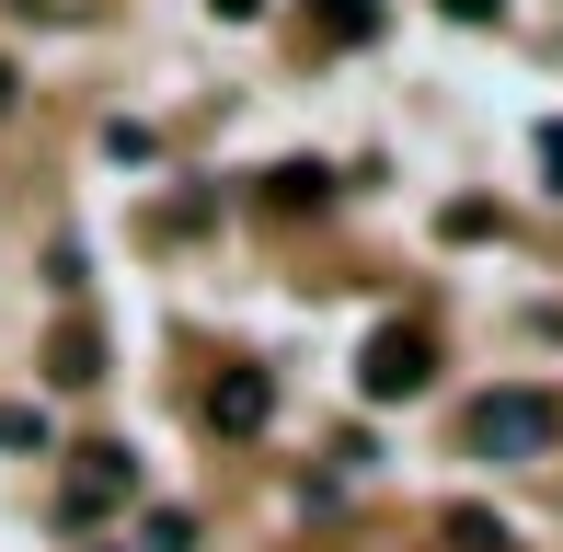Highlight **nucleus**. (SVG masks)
Listing matches in <instances>:
<instances>
[{
	"label": "nucleus",
	"mask_w": 563,
	"mask_h": 552,
	"mask_svg": "<svg viewBox=\"0 0 563 552\" xmlns=\"http://www.w3.org/2000/svg\"><path fill=\"white\" fill-rule=\"evenodd\" d=\"M46 380H69V391L104 380V334H92L81 311H69V322H58V345H46Z\"/></svg>",
	"instance_id": "39448f33"
},
{
	"label": "nucleus",
	"mask_w": 563,
	"mask_h": 552,
	"mask_svg": "<svg viewBox=\"0 0 563 552\" xmlns=\"http://www.w3.org/2000/svg\"><path fill=\"white\" fill-rule=\"evenodd\" d=\"M208 12H219V23H265V0H208Z\"/></svg>",
	"instance_id": "4468645a"
},
{
	"label": "nucleus",
	"mask_w": 563,
	"mask_h": 552,
	"mask_svg": "<svg viewBox=\"0 0 563 552\" xmlns=\"http://www.w3.org/2000/svg\"><path fill=\"white\" fill-rule=\"evenodd\" d=\"M126 495H139V449H115V438L69 449V472H58V518H69V530H92V518H115Z\"/></svg>",
	"instance_id": "7ed1b4c3"
},
{
	"label": "nucleus",
	"mask_w": 563,
	"mask_h": 552,
	"mask_svg": "<svg viewBox=\"0 0 563 552\" xmlns=\"http://www.w3.org/2000/svg\"><path fill=\"white\" fill-rule=\"evenodd\" d=\"M150 552H196V518L185 507H150Z\"/></svg>",
	"instance_id": "9d476101"
},
{
	"label": "nucleus",
	"mask_w": 563,
	"mask_h": 552,
	"mask_svg": "<svg viewBox=\"0 0 563 552\" xmlns=\"http://www.w3.org/2000/svg\"><path fill=\"white\" fill-rule=\"evenodd\" d=\"M104 552H126V541H104Z\"/></svg>",
	"instance_id": "dca6fc26"
},
{
	"label": "nucleus",
	"mask_w": 563,
	"mask_h": 552,
	"mask_svg": "<svg viewBox=\"0 0 563 552\" xmlns=\"http://www.w3.org/2000/svg\"><path fill=\"white\" fill-rule=\"evenodd\" d=\"M0 449H46V415L35 404H0Z\"/></svg>",
	"instance_id": "9b49d317"
},
{
	"label": "nucleus",
	"mask_w": 563,
	"mask_h": 552,
	"mask_svg": "<svg viewBox=\"0 0 563 552\" xmlns=\"http://www.w3.org/2000/svg\"><path fill=\"white\" fill-rule=\"evenodd\" d=\"M426 380H438V334H426V322H379V334L356 345V391H368V404H415Z\"/></svg>",
	"instance_id": "f03ea898"
},
{
	"label": "nucleus",
	"mask_w": 563,
	"mask_h": 552,
	"mask_svg": "<svg viewBox=\"0 0 563 552\" xmlns=\"http://www.w3.org/2000/svg\"><path fill=\"white\" fill-rule=\"evenodd\" d=\"M311 23H322L334 46H379V23H391V12H379V0H311Z\"/></svg>",
	"instance_id": "0eeeda50"
},
{
	"label": "nucleus",
	"mask_w": 563,
	"mask_h": 552,
	"mask_svg": "<svg viewBox=\"0 0 563 552\" xmlns=\"http://www.w3.org/2000/svg\"><path fill=\"white\" fill-rule=\"evenodd\" d=\"M322 196H334V173H322V162H276V173H265V208H276V219L322 208Z\"/></svg>",
	"instance_id": "423d86ee"
},
{
	"label": "nucleus",
	"mask_w": 563,
	"mask_h": 552,
	"mask_svg": "<svg viewBox=\"0 0 563 552\" xmlns=\"http://www.w3.org/2000/svg\"><path fill=\"white\" fill-rule=\"evenodd\" d=\"M0 115H12V69H0Z\"/></svg>",
	"instance_id": "2eb2a0df"
},
{
	"label": "nucleus",
	"mask_w": 563,
	"mask_h": 552,
	"mask_svg": "<svg viewBox=\"0 0 563 552\" xmlns=\"http://www.w3.org/2000/svg\"><path fill=\"white\" fill-rule=\"evenodd\" d=\"M196 415H208V438H265V426H276V368H253V357L219 368Z\"/></svg>",
	"instance_id": "20e7f679"
},
{
	"label": "nucleus",
	"mask_w": 563,
	"mask_h": 552,
	"mask_svg": "<svg viewBox=\"0 0 563 552\" xmlns=\"http://www.w3.org/2000/svg\"><path fill=\"white\" fill-rule=\"evenodd\" d=\"M449 541H460V552H506V518H483V507H449Z\"/></svg>",
	"instance_id": "6e6552de"
},
{
	"label": "nucleus",
	"mask_w": 563,
	"mask_h": 552,
	"mask_svg": "<svg viewBox=\"0 0 563 552\" xmlns=\"http://www.w3.org/2000/svg\"><path fill=\"white\" fill-rule=\"evenodd\" d=\"M460 438H472V461H541L563 438V404L541 380H506V391H483V404L460 415Z\"/></svg>",
	"instance_id": "f257e3e1"
},
{
	"label": "nucleus",
	"mask_w": 563,
	"mask_h": 552,
	"mask_svg": "<svg viewBox=\"0 0 563 552\" xmlns=\"http://www.w3.org/2000/svg\"><path fill=\"white\" fill-rule=\"evenodd\" d=\"M541 185L563 196V115H552V128H541Z\"/></svg>",
	"instance_id": "f8f14e48"
},
{
	"label": "nucleus",
	"mask_w": 563,
	"mask_h": 552,
	"mask_svg": "<svg viewBox=\"0 0 563 552\" xmlns=\"http://www.w3.org/2000/svg\"><path fill=\"white\" fill-rule=\"evenodd\" d=\"M438 231H449V242H483V231H495V208H483V196H449Z\"/></svg>",
	"instance_id": "1a4fd4ad"
},
{
	"label": "nucleus",
	"mask_w": 563,
	"mask_h": 552,
	"mask_svg": "<svg viewBox=\"0 0 563 552\" xmlns=\"http://www.w3.org/2000/svg\"><path fill=\"white\" fill-rule=\"evenodd\" d=\"M438 12H449V23H495L506 0H438Z\"/></svg>",
	"instance_id": "ddd939ff"
}]
</instances>
